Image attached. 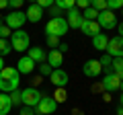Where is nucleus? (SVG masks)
Here are the masks:
<instances>
[{
  "label": "nucleus",
  "instance_id": "f257e3e1",
  "mask_svg": "<svg viewBox=\"0 0 123 115\" xmlns=\"http://www.w3.org/2000/svg\"><path fill=\"white\" fill-rule=\"evenodd\" d=\"M31 45V37L27 31H23V29H17V31H12V35H10V47L17 49V51H27Z\"/></svg>",
  "mask_w": 123,
  "mask_h": 115
},
{
  "label": "nucleus",
  "instance_id": "f03ea898",
  "mask_svg": "<svg viewBox=\"0 0 123 115\" xmlns=\"http://www.w3.org/2000/svg\"><path fill=\"white\" fill-rule=\"evenodd\" d=\"M68 29H70V27H68V23H66L64 17H53L51 21L45 25V33H47V35H55V37L66 35Z\"/></svg>",
  "mask_w": 123,
  "mask_h": 115
},
{
  "label": "nucleus",
  "instance_id": "7ed1b4c3",
  "mask_svg": "<svg viewBox=\"0 0 123 115\" xmlns=\"http://www.w3.org/2000/svg\"><path fill=\"white\" fill-rule=\"evenodd\" d=\"M55 109H57V103L53 101V97H47V95H41L39 103L35 105V113L37 115H51Z\"/></svg>",
  "mask_w": 123,
  "mask_h": 115
},
{
  "label": "nucleus",
  "instance_id": "20e7f679",
  "mask_svg": "<svg viewBox=\"0 0 123 115\" xmlns=\"http://www.w3.org/2000/svg\"><path fill=\"white\" fill-rule=\"evenodd\" d=\"M97 23L101 25V29H115L117 27V17H115L113 10H101L97 17Z\"/></svg>",
  "mask_w": 123,
  "mask_h": 115
},
{
  "label": "nucleus",
  "instance_id": "39448f33",
  "mask_svg": "<svg viewBox=\"0 0 123 115\" xmlns=\"http://www.w3.org/2000/svg\"><path fill=\"white\" fill-rule=\"evenodd\" d=\"M39 99H41V93L35 89V86L21 90V101H23V105H25V107H35L37 103H39Z\"/></svg>",
  "mask_w": 123,
  "mask_h": 115
},
{
  "label": "nucleus",
  "instance_id": "423d86ee",
  "mask_svg": "<svg viewBox=\"0 0 123 115\" xmlns=\"http://www.w3.org/2000/svg\"><path fill=\"white\" fill-rule=\"evenodd\" d=\"M27 23V14L23 10H12V13L6 17V27H10L12 31L17 29H23V25Z\"/></svg>",
  "mask_w": 123,
  "mask_h": 115
},
{
  "label": "nucleus",
  "instance_id": "0eeeda50",
  "mask_svg": "<svg viewBox=\"0 0 123 115\" xmlns=\"http://www.w3.org/2000/svg\"><path fill=\"white\" fill-rule=\"evenodd\" d=\"M107 53L111 58H123V37H113L107 43Z\"/></svg>",
  "mask_w": 123,
  "mask_h": 115
},
{
  "label": "nucleus",
  "instance_id": "6e6552de",
  "mask_svg": "<svg viewBox=\"0 0 123 115\" xmlns=\"http://www.w3.org/2000/svg\"><path fill=\"white\" fill-rule=\"evenodd\" d=\"M103 89L107 90V93H113V90H119L121 89V78H119L117 74H107L105 78H103Z\"/></svg>",
  "mask_w": 123,
  "mask_h": 115
},
{
  "label": "nucleus",
  "instance_id": "1a4fd4ad",
  "mask_svg": "<svg viewBox=\"0 0 123 115\" xmlns=\"http://www.w3.org/2000/svg\"><path fill=\"white\" fill-rule=\"evenodd\" d=\"M80 31L84 33V35L88 37H94L101 33V25H98L97 21H86V19H82V23H80Z\"/></svg>",
  "mask_w": 123,
  "mask_h": 115
},
{
  "label": "nucleus",
  "instance_id": "9d476101",
  "mask_svg": "<svg viewBox=\"0 0 123 115\" xmlns=\"http://www.w3.org/2000/svg\"><path fill=\"white\" fill-rule=\"evenodd\" d=\"M82 72L88 76V78H97V76L103 72V66H101V62H98V60H88V62L84 64Z\"/></svg>",
  "mask_w": 123,
  "mask_h": 115
},
{
  "label": "nucleus",
  "instance_id": "9b49d317",
  "mask_svg": "<svg viewBox=\"0 0 123 115\" xmlns=\"http://www.w3.org/2000/svg\"><path fill=\"white\" fill-rule=\"evenodd\" d=\"M49 80H51L53 86H57V89H64V86L68 84V74L62 70V68H55V70L49 74Z\"/></svg>",
  "mask_w": 123,
  "mask_h": 115
},
{
  "label": "nucleus",
  "instance_id": "f8f14e48",
  "mask_svg": "<svg viewBox=\"0 0 123 115\" xmlns=\"http://www.w3.org/2000/svg\"><path fill=\"white\" fill-rule=\"evenodd\" d=\"M66 19V23H68V27L70 29H80V23H82V14H80V10L76 8H70L68 10V17H64Z\"/></svg>",
  "mask_w": 123,
  "mask_h": 115
},
{
  "label": "nucleus",
  "instance_id": "ddd939ff",
  "mask_svg": "<svg viewBox=\"0 0 123 115\" xmlns=\"http://www.w3.org/2000/svg\"><path fill=\"white\" fill-rule=\"evenodd\" d=\"M17 70H18V74H31V72L35 70V62L29 56H23L17 64Z\"/></svg>",
  "mask_w": 123,
  "mask_h": 115
},
{
  "label": "nucleus",
  "instance_id": "4468645a",
  "mask_svg": "<svg viewBox=\"0 0 123 115\" xmlns=\"http://www.w3.org/2000/svg\"><path fill=\"white\" fill-rule=\"evenodd\" d=\"M25 14H27V21H31V23H39L41 17H43V8H41L39 4H31L29 10H27Z\"/></svg>",
  "mask_w": 123,
  "mask_h": 115
},
{
  "label": "nucleus",
  "instance_id": "2eb2a0df",
  "mask_svg": "<svg viewBox=\"0 0 123 115\" xmlns=\"http://www.w3.org/2000/svg\"><path fill=\"white\" fill-rule=\"evenodd\" d=\"M45 60H47V64L53 68V70H55V68L62 66V62H64V56H62V51H57V49H51V51L47 53V58H45Z\"/></svg>",
  "mask_w": 123,
  "mask_h": 115
},
{
  "label": "nucleus",
  "instance_id": "dca6fc26",
  "mask_svg": "<svg viewBox=\"0 0 123 115\" xmlns=\"http://www.w3.org/2000/svg\"><path fill=\"white\" fill-rule=\"evenodd\" d=\"M27 51H29V53H27V56H29L31 58V60H33V62H45V58H47V53H45L43 51V49H41V47H37V45H35V47H29V49H27Z\"/></svg>",
  "mask_w": 123,
  "mask_h": 115
},
{
  "label": "nucleus",
  "instance_id": "f3484780",
  "mask_svg": "<svg viewBox=\"0 0 123 115\" xmlns=\"http://www.w3.org/2000/svg\"><path fill=\"white\" fill-rule=\"evenodd\" d=\"M0 78H2V80H21V74H18L17 68L4 66V68H2V72H0Z\"/></svg>",
  "mask_w": 123,
  "mask_h": 115
},
{
  "label": "nucleus",
  "instance_id": "a211bd4d",
  "mask_svg": "<svg viewBox=\"0 0 123 115\" xmlns=\"http://www.w3.org/2000/svg\"><path fill=\"white\" fill-rule=\"evenodd\" d=\"M10 109H12V103H10V97L6 93H0V115H8Z\"/></svg>",
  "mask_w": 123,
  "mask_h": 115
},
{
  "label": "nucleus",
  "instance_id": "6ab92c4d",
  "mask_svg": "<svg viewBox=\"0 0 123 115\" xmlns=\"http://www.w3.org/2000/svg\"><path fill=\"white\" fill-rule=\"evenodd\" d=\"M18 82L21 80H2L0 78V90L2 93H12V90H18Z\"/></svg>",
  "mask_w": 123,
  "mask_h": 115
},
{
  "label": "nucleus",
  "instance_id": "aec40b11",
  "mask_svg": "<svg viewBox=\"0 0 123 115\" xmlns=\"http://www.w3.org/2000/svg\"><path fill=\"white\" fill-rule=\"evenodd\" d=\"M107 43H109V37L105 35V33H98V35L92 37V45H94V49H107Z\"/></svg>",
  "mask_w": 123,
  "mask_h": 115
},
{
  "label": "nucleus",
  "instance_id": "412c9836",
  "mask_svg": "<svg viewBox=\"0 0 123 115\" xmlns=\"http://www.w3.org/2000/svg\"><path fill=\"white\" fill-rule=\"evenodd\" d=\"M53 4H55L57 8H62V10H70V8L76 6V0H55Z\"/></svg>",
  "mask_w": 123,
  "mask_h": 115
},
{
  "label": "nucleus",
  "instance_id": "4be33fe9",
  "mask_svg": "<svg viewBox=\"0 0 123 115\" xmlns=\"http://www.w3.org/2000/svg\"><path fill=\"white\" fill-rule=\"evenodd\" d=\"M97 17H98V10H94L92 6L84 8V14H82V19H86V21H97Z\"/></svg>",
  "mask_w": 123,
  "mask_h": 115
},
{
  "label": "nucleus",
  "instance_id": "5701e85b",
  "mask_svg": "<svg viewBox=\"0 0 123 115\" xmlns=\"http://www.w3.org/2000/svg\"><path fill=\"white\" fill-rule=\"evenodd\" d=\"M12 51V47H10V43L6 39H2L0 37V56H8V53Z\"/></svg>",
  "mask_w": 123,
  "mask_h": 115
},
{
  "label": "nucleus",
  "instance_id": "b1692460",
  "mask_svg": "<svg viewBox=\"0 0 123 115\" xmlns=\"http://www.w3.org/2000/svg\"><path fill=\"white\" fill-rule=\"evenodd\" d=\"M8 97H10V103H12V107L14 105H18L21 107V90H12V93H8Z\"/></svg>",
  "mask_w": 123,
  "mask_h": 115
},
{
  "label": "nucleus",
  "instance_id": "393cba45",
  "mask_svg": "<svg viewBox=\"0 0 123 115\" xmlns=\"http://www.w3.org/2000/svg\"><path fill=\"white\" fill-rule=\"evenodd\" d=\"M90 6L94 10H98V13H101V10H107V0H92Z\"/></svg>",
  "mask_w": 123,
  "mask_h": 115
},
{
  "label": "nucleus",
  "instance_id": "a878e982",
  "mask_svg": "<svg viewBox=\"0 0 123 115\" xmlns=\"http://www.w3.org/2000/svg\"><path fill=\"white\" fill-rule=\"evenodd\" d=\"M107 8H109V10H119V8H123V0H107Z\"/></svg>",
  "mask_w": 123,
  "mask_h": 115
},
{
  "label": "nucleus",
  "instance_id": "bb28decb",
  "mask_svg": "<svg viewBox=\"0 0 123 115\" xmlns=\"http://www.w3.org/2000/svg\"><path fill=\"white\" fill-rule=\"evenodd\" d=\"M111 68L115 70V74H117V72H121V70H123V58H113V64H111Z\"/></svg>",
  "mask_w": 123,
  "mask_h": 115
},
{
  "label": "nucleus",
  "instance_id": "cd10ccee",
  "mask_svg": "<svg viewBox=\"0 0 123 115\" xmlns=\"http://www.w3.org/2000/svg\"><path fill=\"white\" fill-rule=\"evenodd\" d=\"M47 45L51 49H57V45H60V37H55V35H47Z\"/></svg>",
  "mask_w": 123,
  "mask_h": 115
},
{
  "label": "nucleus",
  "instance_id": "c85d7f7f",
  "mask_svg": "<svg viewBox=\"0 0 123 115\" xmlns=\"http://www.w3.org/2000/svg\"><path fill=\"white\" fill-rule=\"evenodd\" d=\"M53 101H55V103H64V101H66V90L57 89V93L53 95Z\"/></svg>",
  "mask_w": 123,
  "mask_h": 115
},
{
  "label": "nucleus",
  "instance_id": "c756f323",
  "mask_svg": "<svg viewBox=\"0 0 123 115\" xmlns=\"http://www.w3.org/2000/svg\"><path fill=\"white\" fill-rule=\"evenodd\" d=\"M98 62H101V66H103V68H111V64H113V58H111L109 53H105V56H103Z\"/></svg>",
  "mask_w": 123,
  "mask_h": 115
},
{
  "label": "nucleus",
  "instance_id": "7c9ffc66",
  "mask_svg": "<svg viewBox=\"0 0 123 115\" xmlns=\"http://www.w3.org/2000/svg\"><path fill=\"white\" fill-rule=\"evenodd\" d=\"M39 72H41V76H49V74L53 72V68L49 66V64H41V66H39Z\"/></svg>",
  "mask_w": 123,
  "mask_h": 115
},
{
  "label": "nucleus",
  "instance_id": "2f4dec72",
  "mask_svg": "<svg viewBox=\"0 0 123 115\" xmlns=\"http://www.w3.org/2000/svg\"><path fill=\"white\" fill-rule=\"evenodd\" d=\"M8 35H12V29H10V27H6V25H2V29H0V37H2V39H6Z\"/></svg>",
  "mask_w": 123,
  "mask_h": 115
},
{
  "label": "nucleus",
  "instance_id": "473e14b6",
  "mask_svg": "<svg viewBox=\"0 0 123 115\" xmlns=\"http://www.w3.org/2000/svg\"><path fill=\"white\" fill-rule=\"evenodd\" d=\"M53 2H55V0H37V4H39L41 8H47V6H53Z\"/></svg>",
  "mask_w": 123,
  "mask_h": 115
},
{
  "label": "nucleus",
  "instance_id": "72a5a7b5",
  "mask_svg": "<svg viewBox=\"0 0 123 115\" xmlns=\"http://www.w3.org/2000/svg\"><path fill=\"white\" fill-rule=\"evenodd\" d=\"M90 2H92V0H76V6H78V8H88Z\"/></svg>",
  "mask_w": 123,
  "mask_h": 115
},
{
  "label": "nucleus",
  "instance_id": "f704fd0d",
  "mask_svg": "<svg viewBox=\"0 0 123 115\" xmlns=\"http://www.w3.org/2000/svg\"><path fill=\"white\" fill-rule=\"evenodd\" d=\"M23 4H25V0H8V6H12V8H21Z\"/></svg>",
  "mask_w": 123,
  "mask_h": 115
},
{
  "label": "nucleus",
  "instance_id": "c9c22d12",
  "mask_svg": "<svg viewBox=\"0 0 123 115\" xmlns=\"http://www.w3.org/2000/svg\"><path fill=\"white\" fill-rule=\"evenodd\" d=\"M21 115H35V113H33L31 107H23V109H21Z\"/></svg>",
  "mask_w": 123,
  "mask_h": 115
},
{
  "label": "nucleus",
  "instance_id": "e433bc0d",
  "mask_svg": "<svg viewBox=\"0 0 123 115\" xmlns=\"http://www.w3.org/2000/svg\"><path fill=\"white\" fill-rule=\"evenodd\" d=\"M62 14V8H57V6H51V17H60Z\"/></svg>",
  "mask_w": 123,
  "mask_h": 115
},
{
  "label": "nucleus",
  "instance_id": "4c0bfd02",
  "mask_svg": "<svg viewBox=\"0 0 123 115\" xmlns=\"http://www.w3.org/2000/svg\"><path fill=\"white\" fill-rule=\"evenodd\" d=\"M66 49H68L66 43H60V45H57V51H66Z\"/></svg>",
  "mask_w": 123,
  "mask_h": 115
},
{
  "label": "nucleus",
  "instance_id": "58836bf2",
  "mask_svg": "<svg viewBox=\"0 0 123 115\" xmlns=\"http://www.w3.org/2000/svg\"><path fill=\"white\" fill-rule=\"evenodd\" d=\"M6 6H8V0H0V10L6 8Z\"/></svg>",
  "mask_w": 123,
  "mask_h": 115
},
{
  "label": "nucleus",
  "instance_id": "ea45409f",
  "mask_svg": "<svg viewBox=\"0 0 123 115\" xmlns=\"http://www.w3.org/2000/svg\"><path fill=\"white\" fill-rule=\"evenodd\" d=\"M119 37H123V23H119Z\"/></svg>",
  "mask_w": 123,
  "mask_h": 115
},
{
  "label": "nucleus",
  "instance_id": "a19ab883",
  "mask_svg": "<svg viewBox=\"0 0 123 115\" xmlns=\"http://www.w3.org/2000/svg\"><path fill=\"white\" fill-rule=\"evenodd\" d=\"M2 68H4V60H2V56H0V72H2Z\"/></svg>",
  "mask_w": 123,
  "mask_h": 115
},
{
  "label": "nucleus",
  "instance_id": "79ce46f5",
  "mask_svg": "<svg viewBox=\"0 0 123 115\" xmlns=\"http://www.w3.org/2000/svg\"><path fill=\"white\" fill-rule=\"evenodd\" d=\"M117 115H123V107H119V109H117Z\"/></svg>",
  "mask_w": 123,
  "mask_h": 115
},
{
  "label": "nucleus",
  "instance_id": "37998d69",
  "mask_svg": "<svg viewBox=\"0 0 123 115\" xmlns=\"http://www.w3.org/2000/svg\"><path fill=\"white\" fill-rule=\"evenodd\" d=\"M117 76H119V78L123 80V70H121V72H117Z\"/></svg>",
  "mask_w": 123,
  "mask_h": 115
},
{
  "label": "nucleus",
  "instance_id": "c03bdc74",
  "mask_svg": "<svg viewBox=\"0 0 123 115\" xmlns=\"http://www.w3.org/2000/svg\"><path fill=\"white\" fill-rule=\"evenodd\" d=\"M119 99H121V107H123V90H121V97H119Z\"/></svg>",
  "mask_w": 123,
  "mask_h": 115
},
{
  "label": "nucleus",
  "instance_id": "a18cd8bd",
  "mask_svg": "<svg viewBox=\"0 0 123 115\" xmlns=\"http://www.w3.org/2000/svg\"><path fill=\"white\" fill-rule=\"evenodd\" d=\"M31 2H33V4H37V0H31Z\"/></svg>",
  "mask_w": 123,
  "mask_h": 115
},
{
  "label": "nucleus",
  "instance_id": "49530a36",
  "mask_svg": "<svg viewBox=\"0 0 123 115\" xmlns=\"http://www.w3.org/2000/svg\"><path fill=\"white\" fill-rule=\"evenodd\" d=\"M121 90H123V80H121Z\"/></svg>",
  "mask_w": 123,
  "mask_h": 115
},
{
  "label": "nucleus",
  "instance_id": "de8ad7c7",
  "mask_svg": "<svg viewBox=\"0 0 123 115\" xmlns=\"http://www.w3.org/2000/svg\"><path fill=\"white\" fill-rule=\"evenodd\" d=\"M0 29H2V23H0Z\"/></svg>",
  "mask_w": 123,
  "mask_h": 115
},
{
  "label": "nucleus",
  "instance_id": "09e8293b",
  "mask_svg": "<svg viewBox=\"0 0 123 115\" xmlns=\"http://www.w3.org/2000/svg\"><path fill=\"white\" fill-rule=\"evenodd\" d=\"M121 10H123V8H121Z\"/></svg>",
  "mask_w": 123,
  "mask_h": 115
}]
</instances>
